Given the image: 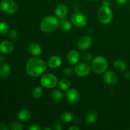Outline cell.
Masks as SVG:
<instances>
[{"mask_svg": "<svg viewBox=\"0 0 130 130\" xmlns=\"http://www.w3.org/2000/svg\"><path fill=\"white\" fill-rule=\"evenodd\" d=\"M25 69L29 76L31 77H38L45 72L46 64L40 58H32L27 62Z\"/></svg>", "mask_w": 130, "mask_h": 130, "instance_id": "obj_1", "label": "cell"}, {"mask_svg": "<svg viewBox=\"0 0 130 130\" xmlns=\"http://www.w3.org/2000/svg\"><path fill=\"white\" fill-rule=\"evenodd\" d=\"M59 27V21L54 16H48L43 19L40 24L42 31L44 32H52Z\"/></svg>", "mask_w": 130, "mask_h": 130, "instance_id": "obj_2", "label": "cell"}, {"mask_svg": "<svg viewBox=\"0 0 130 130\" xmlns=\"http://www.w3.org/2000/svg\"><path fill=\"white\" fill-rule=\"evenodd\" d=\"M108 67V62L104 57L99 56L93 60L91 68L94 72L96 74H102L105 72Z\"/></svg>", "mask_w": 130, "mask_h": 130, "instance_id": "obj_3", "label": "cell"}, {"mask_svg": "<svg viewBox=\"0 0 130 130\" xmlns=\"http://www.w3.org/2000/svg\"><path fill=\"white\" fill-rule=\"evenodd\" d=\"M98 18L102 24H109L112 20V11L109 6H102L98 11Z\"/></svg>", "mask_w": 130, "mask_h": 130, "instance_id": "obj_4", "label": "cell"}, {"mask_svg": "<svg viewBox=\"0 0 130 130\" xmlns=\"http://www.w3.org/2000/svg\"><path fill=\"white\" fill-rule=\"evenodd\" d=\"M1 10L6 15H13L17 11L18 5L12 0H3L0 4Z\"/></svg>", "mask_w": 130, "mask_h": 130, "instance_id": "obj_5", "label": "cell"}, {"mask_svg": "<svg viewBox=\"0 0 130 130\" xmlns=\"http://www.w3.org/2000/svg\"><path fill=\"white\" fill-rule=\"evenodd\" d=\"M41 84L46 88H53L58 83L57 77L53 74H45L41 77Z\"/></svg>", "mask_w": 130, "mask_h": 130, "instance_id": "obj_6", "label": "cell"}, {"mask_svg": "<svg viewBox=\"0 0 130 130\" xmlns=\"http://www.w3.org/2000/svg\"><path fill=\"white\" fill-rule=\"evenodd\" d=\"M71 21L73 25L77 27H83L87 23V19L83 13L76 11L72 15Z\"/></svg>", "mask_w": 130, "mask_h": 130, "instance_id": "obj_7", "label": "cell"}, {"mask_svg": "<svg viewBox=\"0 0 130 130\" xmlns=\"http://www.w3.org/2000/svg\"><path fill=\"white\" fill-rule=\"evenodd\" d=\"M90 66L85 62H81L76 65L75 67V72L76 74L79 77H86L88 76L90 73Z\"/></svg>", "mask_w": 130, "mask_h": 130, "instance_id": "obj_8", "label": "cell"}, {"mask_svg": "<svg viewBox=\"0 0 130 130\" xmlns=\"http://www.w3.org/2000/svg\"><path fill=\"white\" fill-rule=\"evenodd\" d=\"M66 98L69 104L71 105H75L79 100L80 95L78 91L76 89H69L66 93Z\"/></svg>", "mask_w": 130, "mask_h": 130, "instance_id": "obj_9", "label": "cell"}, {"mask_svg": "<svg viewBox=\"0 0 130 130\" xmlns=\"http://www.w3.org/2000/svg\"><path fill=\"white\" fill-rule=\"evenodd\" d=\"M92 44V39L88 36H85L79 39L78 41V48L81 50H86L91 46Z\"/></svg>", "mask_w": 130, "mask_h": 130, "instance_id": "obj_10", "label": "cell"}, {"mask_svg": "<svg viewBox=\"0 0 130 130\" xmlns=\"http://www.w3.org/2000/svg\"><path fill=\"white\" fill-rule=\"evenodd\" d=\"M118 76L113 71H107L104 75V80L107 85H114L118 82Z\"/></svg>", "mask_w": 130, "mask_h": 130, "instance_id": "obj_11", "label": "cell"}, {"mask_svg": "<svg viewBox=\"0 0 130 130\" xmlns=\"http://www.w3.org/2000/svg\"><path fill=\"white\" fill-rule=\"evenodd\" d=\"M13 44L9 41H3L0 43V52L3 54H8L13 50Z\"/></svg>", "mask_w": 130, "mask_h": 130, "instance_id": "obj_12", "label": "cell"}, {"mask_svg": "<svg viewBox=\"0 0 130 130\" xmlns=\"http://www.w3.org/2000/svg\"><path fill=\"white\" fill-rule=\"evenodd\" d=\"M55 15L58 19H63L66 17L67 15V13H68V9L67 7L65 5H58L57 6V8H55Z\"/></svg>", "mask_w": 130, "mask_h": 130, "instance_id": "obj_13", "label": "cell"}, {"mask_svg": "<svg viewBox=\"0 0 130 130\" xmlns=\"http://www.w3.org/2000/svg\"><path fill=\"white\" fill-rule=\"evenodd\" d=\"M79 58V53L76 50L71 51L67 55V61L71 65H74L78 63Z\"/></svg>", "mask_w": 130, "mask_h": 130, "instance_id": "obj_14", "label": "cell"}, {"mask_svg": "<svg viewBox=\"0 0 130 130\" xmlns=\"http://www.w3.org/2000/svg\"><path fill=\"white\" fill-rule=\"evenodd\" d=\"M62 63V59L59 56H53L50 57L48 61V66L50 68H58L61 66Z\"/></svg>", "mask_w": 130, "mask_h": 130, "instance_id": "obj_15", "label": "cell"}, {"mask_svg": "<svg viewBox=\"0 0 130 130\" xmlns=\"http://www.w3.org/2000/svg\"><path fill=\"white\" fill-rule=\"evenodd\" d=\"M29 52L33 56H39L42 52V49L41 46L38 43H33L29 44L28 47Z\"/></svg>", "mask_w": 130, "mask_h": 130, "instance_id": "obj_16", "label": "cell"}, {"mask_svg": "<svg viewBox=\"0 0 130 130\" xmlns=\"http://www.w3.org/2000/svg\"><path fill=\"white\" fill-rule=\"evenodd\" d=\"M10 72H11L10 66L8 63H3L0 66V78L2 79L8 78L10 76Z\"/></svg>", "mask_w": 130, "mask_h": 130, "instance_id": "obj_17", "label": "cell"}, {"mask_svg": "<svg viewBox=\"0 0 130 130\" xmlns=\"http://www.w3.org/2000/svg\"><path fill=\"white\" fill-rule=\"evenodd\" d=\"M17 117L20 121H28L31 118V112L28 109H23L19 112Z\"/></svg>", "mask_w": 130, "mask_h": 130, "instance_id": "obj_18", "label": "cell"}, {"mask_svg": "<svg viewBox=\"0 0 130 130\" xmlns=\"http://www.w3.org/2000/svg\"><path fill=\"white\" fill-rule=\"evenodd\" d=\"M98 118L97 113L93 110H91L87 113L85 117V121L88 124H93L96 121Z\"/></svg>", "mask_w": 130, "mask_h": 130, "instance_id": "obj_19", "label": "cell"}, {"mask_svg": "<svg viewBox=\"0 0 130 130\" xmlns=\"http://www.w3.org/2000/svg\"><path fill=\"white\" fill-rule=\"evenodd\" d=\"M52 99L55 102H60L63 99V95L62 93L58 90H53L51 94Z\"/></svg>", "mask_w": 130, "mask_h": 130, "instance_id": "obj_20", "label": "cell"}, {"mask_svg": "<svg viewBox=\"0 0 130 130\" xmlns=\"http://www.w3.org/2000/svg\"><path fill=\"white\" fill-rule=\"evenodd\" d=\"M58 84L61 90H63V91L68 90L71 86V82L69 81V80L66 78H62L60 79L58 81Z\"/></svg>", "mask_w": 130, "mask_h": 130, "instance_id": "obj_21", "label": "cell"}, {"mask_svg": "<svg viewBox=\"0 0 130 130\" xmlns=\"http://www.w3.org/2000/svg\"><path fill=\"white\" fill-rule=\"evenodd\" d=\"M73 114L71 112H63L60 116V119L61 121L66 123H68L71 122L73 120Z\"/></svg>", "mask_w": 130, "mask_h": 130, "instance_id": "obj_22", "label": "cell"}, {"mask_svg": "<svg viewBox=\"0 0 130 130\" xmlns=\"http://www.w3.org/2000/svg\"><path fill=\"white\" fill-rule=\"evenodd\" d=\"M59 27L60 28L61 30H63V31H69L71 29L72 25L68 20L63 19H62L59 22Z\"/></svg>", "mask_w": 130, "mask_h": 130, "instance_id": "obj_23", "label": "cell"}, {"mask_svg": "<svg viewBox=\"0 0 130 130\" xmlns=\"http://www.w3.org/2000/svg\"><path fill=\"white\" fill-rule=\"evenodd\" d=\"M114 67L117 71H124L126 68V63L123 60H118L114 63Z\"/></svg>", "mask_w": 130, "mask_h": 130, "instance_id": "obj_24", "label": "cell"}, {"mask_svg": "<svg viewBox=\"0 0 130 130\" xmlns=\"http://www.w3.org/2000/svg\"><path fill=\"white\" fill-rule=\"evenodd\" d=\"M43 89L41 87H36L35 88L33 89L32 92V96L34 99H39L43 96Z\"/></svg>", "mask_w": 130, "mask_h": 130, "instance_id": "obj_25", "label": "cell"}, {"mask_svg": "<svg viewBox=\"0 0 130 130\" xmlns=\"http://www.w3.org/2000/svg\"><path fill=\"white\" fill-rule=\"evenodd\" d=\"M9 128L11 130H22L23 129V127L22 125L19 122L13 121L10 123Z\"/></svg>", "mask_w": 130, "mask_h": 130, "instance_id": "obj_26", "label": "cell"}, {"mask_svg": "<svg viewBox=\"0 0 130 130\" xmlns=\"http://www.w3.org/2000/svg\"><path fill=\"white\" fill-rule=\"evenodd\" d=\"M9 30V25L6 22L3 21L0 22V34H6Z\"/></svg>", "mask_w": 130, "mask_h": 130, "instance_id": "obj_27", "label": "cell"}, {"mask_svg": "<svg viewBox=\"0 0 130 130\" xmlns=\"http://www.w3.org/2000/svg\"><path fill=\"white\" fill-rule=\"evenodd\" d=\"M9 38L12 41H15L18 38V32L15 29H11L9 33Z\"/></svg>", "mask_w": 130, "mask_h": 130, "instance_id": "obj_28", "label": "cell"}, {"mask_svg": "<svg viewBox=\"0 0 130 130\" xmlns=\"http://www.w3.org/2000/svg\"><path fill=\"white\" fill-rule=\"evenodd\" d=\"M73 71L71 68H69V67H66L63 69V74L66 76H67V77H70V76H72V74H73Z\"/></svg>", "mask_w": 130, "mask_h": 130, "instance_id": "obj_29", "label": "cell"}, {"mask_svg": "<svg viewBox=\"0 0 130 130\" xmlns=\"http://www.w3.org/2000/svg\"><path fill=\"white\" fill-rule=\"evenodd\" d=\"M28 129L29 130H41V128L38 124H32L28 128Z\"/></svg>", "mask_w": 130, "mask_h": 130, "instance_id": "obj_30", "label": "cell"}, {"mask_svg": "<svg viewBox=\"0 0 130 130\" xmlns=\"http://www.w3.org/2000/svg\"><path fill=\"white\" fill-rule=\"evenodd\" d=\"M129 0H116V1L118 2V3H119V5H126V4L128 3L129 2Z\"/></svg>", "mask_w": 130, "mask_h": 130, "instance_id": "obj_31", "label": "cell"}, {"mask_svg": "<svg viewBox=\"0 0 130 130\" xmlns=\"http://www.w3.org/2000/svg\"><path fill=\"white\" fill-rule=\"evenodd\" d=\"M8 127L4 123H0V130H8Z\"/></svg>", "mask_w": 130, "mask_h": 130, "instance_id": "obj_32", "label": "cell"}, {"mask_svg": "<svg viewBox=\"0 0 130 130\" xmlns=\"http://www.w3.org/2000/svg\"><path fill=\"white\" fill-rule=\"evenodd\" d=\"M53 128L57 130H60V129H62V127L61 126V125L58 123H55V125H53Z\"/></svg>", "mask_w": 130, "mask_h": 130, "instance_id": "obj_33", "label": "cell"}, {"mask_svg": "<svg viewBox=\"0 0 130 130\" xmlns=\"http://www.w3.org/2000/svg\"><path fill=\"white\" fill-rule=\"evenodd\" d=\"M112 5L111 2L109 1H108V0H106V1H104V2H103V6H110V5Z\"/></svg>", "mask_w": 130, "mask_h": 130, "instance_id": "obj_34", "label": "cell"}, {"mask_svg": "<svg viewBox=\"0 0 130 130\" xmlns=\"http://www.w3.org/2000/svg\"><path fill=\"white\" fill-rule=\"evenodd\" d=\"M70 130H79L80 128L79 127L76 126H72L70 127L69 128Z\"/></svg>", "mask_w": 130, "mask_h": 130, "instance_id": "obj_35", "label": "cell"}, {"mask_svg": "<svg viewBox=\"0 0 130 130\" xmlns=\"http://www.w3.org/2000/svg\"><path fill=\"white\" fill-rule=\"evenodd\" d=\"M4 60H5V58H4V57L2 55H0V63L3 62Z\"/></svg>", "mask_w": 130, "mask_h": 130, "instance_id": "obj_36", "label": "cell"}, {"mask_svg": "<svg viewBox=\"0 0 130 130\" xmlns=\"http://www.w3.org/2000/svg\"><path fill=\"white\" fill-rule=\"evenodd\" d=\"M44 129V130H52V128H45Z\"/></svg>", "mask_w": 130, "mask_h": 130, "instance_id": "obj_37", "label": "cell"}, {"mask_svg": "<svg viewBox=\"0 0 130 130\" xmlns=\"http://www.w3.org/2000/svg\"><path fill=\"white\" fill-rule=\"evenodd\" d=\"M89 1H95V0H89Z\"/></svg>", "mask_w": 130, "mask_h": 130, "instance_id": "obj_38", "label": "cell"}]
</instances>
